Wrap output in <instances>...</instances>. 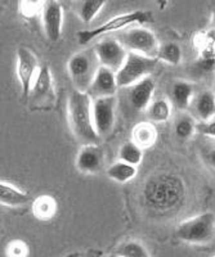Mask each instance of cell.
I'll use <instances>...</instances> for the list:
<instances>
[{"mask_svg": "<svg viewBox=\"0 0 215 257\" xmlns=\"http://www.w3.org/2000/svg\"><path fill=\"white\" fill-rule=\"evenodd\" d=\"M107 0H80L77 7V15L81 22L89 25L97 17L100 9L103 8Z\"/></svg>", "mask_w": 215, "mask_h": 257, "instance_id": "obj_22", "label": "cell"}, {"mask_svg": "<svg viewBox=\"0 0 215 257\" xmlns=\"http://www.w3.org/2000/svg\"><path fill=\"white\" fill-rule=\"evenodd\" d=\"M30 201V194L18 189L15 185L2 181L0 184V203L7 207H20Z\"/></svg>", "mask_w": 215, "mask_h": 257, "instance_id": "obj_17", "label": "cell"}, {"mask_svg": "<svg viewBox=\"0 0 215 257\" xmlns=\"http://www.w3.org/2000/svg\"><path fill=\"white\" fill-rule=\"evenodd\" d=\"M194 132H197V125L191 116L183 114L178 117V120L174 123V133L178 139L187 141L194 134Z\"/></svg>", "mask_w": 215, "mask_h": 257, "instance_id": "obj_26", "label": "cell"}, {"mask_svg": "<svg viewBox=\"0 0 215 257\" xmlns=\"http://www.w3.org/2000/svg\"><path fill=\"white\" fill-rule=\"evenodd\" d=\"M192 107L201 122L212 120L215 117V91L206 90L193 98Z\"/></svg>", "mask_w": 215, "mask_h": 257, "instance_id": "obj_16", "label": "cell"}, {"mask_svg": "<svg viewBox=\"0 0 215 257\" xmlns=\"http://www.w3.org/2000/svg\"><path fill=\"white\" fill-rule=\"evenodd\" d=\"M100 64L118 72L128 57V49L119 39H102L94 45Z\"/></svg>", "mask_w": 215, "mask_h": 257, "instance_id": "obj_11", "label": "cell"}, {"mask_svg": "<svg viewBox=\"0 0 215 257\" xmlns=\"http://www.w3.org/2000/svg\"><path fill=\"white\" fill-rule=\"evenodd\" d=\"M118 39L129 52H136L152 58H157L161 47L156 35L146 27H132Z\"/></svg>", "mask_w": 215, "mask_h": 257, "instance_id": "obj_9", "label": "cell"}, {"mask_svg": "<svg viewBox=\"0 0 215 257\" xmlns=\"http://www.w3.org/2000/svg\"><path fill=\"white\" fill-rule=\"evenodd\" d=\"M31 210H33L35 219L40 220V221H49L56 216L58 205H57L56 198L49 194H43L34 199Z\"/></svg>", "mask_w": 215, "mask_h": 257, "instance_id": "obj_18", "label": "cell"}, {"mask_svg": "<svg viewBox=\"0 0 215 257\" xmlns=\"http://www.w3.org/2000/svg\"><path fill=\"white\" fill-rule=\"evenodd\" d=\"M118 256L121 257H150V252L142 243L129 240L119 248Z\"/></svg>", "mask_w": 215, "mask_h": 257, "instance_id": "obj_27", "label": "cell"}, {"mask_svg": "<svg viewBox=\"0 0 215 257\" xmlns=\"http://www.w3.org/2000/svg\"><path fill=\"white\" fill-rule=\"evenodd\" d=\"M116 95L94 98L91 100V113L93 122L100 139H107L114 132L116 122Z\"/></svg>", "mask_w": 215, "mask_h": 257, "instance_id": "obj_8", "label": "cell"}, {"mask_svg": "<svg viewBox=\"0 0 215 257\" xmlns=\"http://www.w3.org/2000/svg\"><path fill=\"white\" fill-rule=\"evenodd\" d=\"M151 20H152V16H151L150 12H146V11H134V12L119 15L104 22V24H102L100 26L79 31L76 34L77 41H79L80 45H86L91 40L106 35V34H110V32L120 31V30L127 29L128 26H132V25H145L150 22Z\"/></svg>", "mask_w": 215, "mask_h": 257, "instance_id": "obj_4", "label": "cell"}, {"mask_svg": "<svg viewBox=\"0 0 215 257\" xmlns=\"http://www.w3.org/2000/svg\"><path fill=\"white\" fill-rule=\"evenodd\" d=\"M104 165V152L99 144H83L76 156L79 173L95 174Z\"/></svg>", "mask_w": 215, "mask_h": 257, "instance_id": "obj_13", "label": "cell"}, {"mask_svg": "<svg viewBox=\"0 0 215 257\" xmlns=\"http://www.w3.org/2000/svg\"><path fill=\"white\" fill-rule=\"evenodd\" d=\"M137 166L134 165H130L125 161H116L115 164H112L109 169L106 170V175L109 176V179L116 181L119 184H125V183H129L130 180L137 176Z\"/></svg>", "mask_w": 215, "mask_h": 257, "instance_id": "obj_20", "label": "cell"}, {"mask_svg": "<svg viewBox=\"0 0 215 257\" xmlns=\"http://www.w3.org/2000/svg\"><path fill=\"white\" fill-rule=\"evenodd\" d=\"M63 8L58 0H48L42 12V22L45 36L57 43L62 35Z\"/></svg>", "mask_w": 215, "mask_h": 257, "instance_id": "obj_12", "label": "cell"}, {"mask_svg": "<svg viewBox=\"0 0 215 257\" xmlns=\"http://www.w3.org/2000/svg\"><path fill=\"white\" fill-rule=\"evenodd\" d=\"M91 96L88 91L75 89L67 100V120L70 130L80 144H99L100 138L93 122Z\"/></svg>", "mask_w": 215, "mask_h": 257, "instance_id": "obj_2", "label": "cell"}, {"mask_svg": "<svg viewBox=\"0 0 215 257\" xmlns=\"http://www.w3.org/2000/svg\"><path fill=\"white\" fill-rule=\"evenodd\" d=\"M119 160L139 166L143 161V148H141L134 141L125 142L119 149Z\"/></svg>", "mask_w": 215, "mask_h": 257, "instance_id": "obj_24", "label": "cell"}, {"mask_svg": "<svg viewBox=\"0 0 215 257\" xmlns=\"http://www.w3.org/2000/svg\"><path fill=\"white\" fill-rule=\"evenodd\" d=\"M132 141L136 142L141 148L148 149L156 143L157 132L153 123L139 122L134 126L132 132Z\"/></svg>", "mask_w": 215, "mask_h": 257, "instance_id": "obj_21", "label": "cell"}, {"mask_svg": "<svg viewBox=\"0 0 215 257\" xmlns=\"http://www.w3.org/2000/svg\"><path fill=\"white\" fill-rule=\"evenodd\" d=\"M48 0H21L20 11L25 17H34L43 12Z\"/></svg>", "mask_w": 215, "mask_h": 257, "instance_id": "obj_28", "label": "cell"}, {"mask_svg": "<svg viewBox=\"0 0 215 257\" xmlns=\"http://www.w3.org/2000/svg\"><path fill=\"white\" fill-rule=\"evenodd\" d=\"M214 91H215V89H214Z\"/></svg>", "mask_w": 215, "mask_h": 257, "instance_id": "obj_33", "label": "cell"}, {"mask_svg": "<svg viewBox=\"0 0 215 257\" xmlns=\"http://www.w3.org/2000/svg\"><path fill=\"white\" fill-rule=\"evenodd\" d=\"M99 67L100 62L93 47L75 53L67 62L68 75L75 89L88 91Z\"/></svg>", "mask_w": 215, "mask_h": 257, "instance_id": "obj_3", "label": "cell"}, {"mask_svg": "<svg viewBox=\"0 0 215 257\" xmlns=\"http://www.w3.org/2000/svg\"><path fill=\"white\" fill-rule=\"evenodd\" d=\"M150 120L153 122H166L171 116V104L165 98L152 100L147 108Z\"/></svg>", "mask_w": 215, "mask_h": 257, "instance_id": "obj_23", "label": "cell"}, {"mask_svg": "<svg viewBox=\"0 0 215 257\" xmlns=\"http://www.w3.org/2000/svg\"><path fill=\"white\" fill-rule=\"evenodd\" d=\"M193 85L187 81H175L171 88L173 104L178 109H187L193 102Z\"/></svg>", "mask_w": 215, "mask_h": 257, "instance_id": "obj_19", "label": "cell"}, {"mask_svg": "<svg viewBox=\"0 0 215 257\" xmlns=\"http://www.w3.org/2000/svg\"><path fill=\"white\" fill-rule=\"evenodd\" d=\"M186 198V185L173 174H159L150 178L143 188V199L148 208L156 212H170L182 206Z\"/></svg>", "mask_w": 215, "mask_h": 257, "instance_id": "obj_1", "label": "cell"}, {"mask_svg": "<svg viewBox=\"0 0 215 257\" xmlns=\"http://www.w3.org/2000/svg\"><path fill=\"white\" fill-rule=\"evenodd\" d=\"M155 88H156L155 80L150 76L142 79L141 81L136 82V84L130 85L128 98H129V102L133 105V108L137 109V111H147L151 102H152Z\"/></svg>", "mask_w": 215, "mask_h": 257, "instance_id": "obj_15", "label": "cell"}, {"mask_svg": "<svg viewBox=\"0 0 215 257\" xmlns=\"http://www.w3.org/2000/svg\"><path fill=\"white\" fill-rule=\"evenodd\" d=\"M29 254V245L24 240H12L7 245V256L26 257Z\"/></svg>", "mask_w": 215, "mask_h": 257, "instance_id": "obj_29", "label": "cell"}, {"mask_svg": "<svg viewBox=\"0 0 215 257\" xmlns=\"http://www.w3.org/2000/svg\"><path fill=\"white\" fill-rule=\"evenodd\" d=\"M177 237L189 244H206L215 237V215L203 212L180 222L177 228Z\"/></svg>", "mask_w": 215, "mask_h": 257, "instance_id": "obj_5", "label": "cell"}, {"mask_svg": "<svg viewBox=\"0 0 215 257\" xmlns=\"http://www.w3.org/2000/svg\"><path fill=\"white\" fill-rule=\"evenodd\" d=\"M29 105L31 109H53L57 102L56 86H54L53 75L48 64L40 67L33 88L29 94Z\"/></svg>", "mask_w": 215, "mask_h": 257, "instance_id": "obj_7", "label": "cell"}, {"mask_svg": "<svg viewBox=\"0 0 215 257\" xmlns=\"http://www.w3.org/2000/svg\"><path fill=\"white\" fill-rule=\"evenodd\" d=\"M197 132L202 135H206V137L215 138V120L205 121V122H200L197 125Z\"/></svg>", "mask_w": 215, "mask_h": 257, "instance_id": "obj_30", "label": "cell"}, {"mask_svg": "<svg viewBox=\"0 0 215 257\" xmlns=\"http://www.w3.org/2000/svg\"><path fill=\"white\" fill-rule=\"evenodd\" d=\"M159 58L143 56L136 52H129L124 64L116 72L119 88H129L130 85L150 76L157 66Z\"/></svg>", "mask_w": 215, "mask_h": 257, "instance_id": "obj_6", "label": "cell"}, {"mask_svg": "<svg viewBox=\"0 0 215 257\" xmlns=\"http://www.w3.org/2000/svg\"><path fill=\"white\" fill-rule=\"evenodd\" d=\"M119 89L118 79H116V72L111 68L104 67L100 64L95 73L94 79L89 86V95L91 99L94 98H102V96H112L116 95Z\"/></svg>", "mask_w": 215, "mask_h": 257, "instance_id": "obj_14", "label": "cell"}, {"mask_svg": "<svg viewBox=\"0 0 215 257\" xmlns=\"http://www.w3.org/2000/svg\"><path fill=\"white\" fill-rule=\"evenodd\" d=\"M207 160H209L211 167H214V169H215V148L212 149L211 152L209 153V156H207Z\"/></svg>", "mask_w": 215, "mask_h": 257, "instance_id": "obj_31", "label": "cell"}, {"mask_svg": "<svg viewBox=\"0 0 215 257\" xmlns=\"http://www.w3.org/2000/svg\"><path fill=\"white\" fill-rule=\"evenodd\" d=\"M39 62L35 53L26 47H20L17 50V77L21 84L22 98L27 99L33 88L35 77L39 72Z\"/></svg>", "mask_w": 215, "mask_h": 257, "instance_id": "obj_10", "label": "cell"}, {"mask_svg": "<svg viewBox=\"0 0 215 257\" xmlns=\"http://www.w3.org/2000/svg\"><path fill=\"white\" fill-rule=\"evenodd\" d=\"M212 22H214V31H215V12H214V20H212Z\"/></svg>", "mask_w": 215, "mask_h": 257, "instance_id": "obj_32", "label": "cell"}, {"mask_svg": "<svg viewBox=\"0 0 215 257\" xmlns=\"http://www.w3.org/2000/svg\"><path fill=\"white\" fill-rule=\"evenodd\" d=\"M159 61L165 62V63L171 64V66H178L182 61V49L177 43H166V44L161 45L157 54Z\"/></svg>", "mask_w": 215, "mask_h": 257, "instance_id": "obj_25", "label": "cell"}]
</instances>
